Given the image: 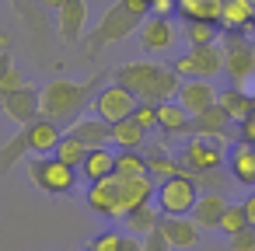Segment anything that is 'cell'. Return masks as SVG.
Wrapping results in <instances>:
<instances>
[{"mask_svg":"<svg viewBox=\"0 0 255 251\" xmlns=\"http://www.w3.org/2000/svg\"><path fill=\"white\" fill-rule=\"evenodd\" d=\"M56 28L63 42H81L88 32V0H67V4L56 11Z\"/></svg>","mask_w":255,"mask_h":251,"instance_id":"cell-12","label":"cell"},{"mask_svg":"<svg viewBox=\"0 0 255 251\" xmlns=\"http://www.w3.org/2000/svg\"><path fill=\"white\" fill-rule=\"evenodd\" d=\"M140 25H143V18H136V14L123 4V0H116V4L102 14V21L91 28V35H88V53H91V60H98L105 46L123 42V39H129L133 32H140Z\"/></svg>","mask_w":255,"mask_h":251,"instance_id":"cell-3","label":"cell"},{"mask_svg":"<svg viewBox=\"0 0 255 251\" xmlns=\"http://www.w3.org/2000/svg\"><path fill=\"white\" fill-rule=\"evenodd\" d=\"M241 140H245V143H255V115H248V119L241 122Z\"/></svg>","mask_w":255,"mask_h":251,"instance_id":"cell-44","label":"cell"},{"mask_svg":"<svg viewBox=\"0 0 255 251\" xmlns=\"http://www.w3.org/2000/svg\"><path fill=\"white\" fill-rule=\"evenodd\" d=\"M88 206L98 213V216H109V220H123V181L112 174L105 181H95L88 185Z\"/></svg>","mask_w":255,"mask_h":251,"instance_id":"cell-10","label":"cell"},{"mask_svg":"<svg viewBox=\"0 0 255 251\" xmlns=\"http://www.w3.org/2000/svg\"><path fill=\"white\" fill-rule=\"evenodd\" d=\"M105 74H95L91 81H49L42 91H39V115L42 119H53L60 126H70L74 119H81V112L95 101L98 87H102Z\"/></svg>","mask_w":255,"mask_h":251,"instance_id":"cell-1","label":"cell"},{"mask_svg":"<svg viewBox=\"0 0 255 251\" xmlns=\"http://www.w3.org/2000/svg\"><path fill=\"white\" fill-rule=\"evenodd\" d=\"M252 115H255V112H252Z\"/></svg>","mask_w":255,"mask_h":251,"instance_id":"cell-50","label":"cell"},{"mask_svg":"<svg viewBox=\"0 0 255 251\" xmlns=\"http://www.w3.org/2000/svg\"><path fill=\"white\" fill-rule=\"evenodd\" d=\"M123 4H126L136 18H143V21L150 18V0H123Z\"/></svg>","mask_w":255,"mask_h":251,"instance_id":"cell-41","label":"cell"},{"mask_svg":"<svg viewBox=\"0 0 255 251\" xmlns=\"http://www.w3.org/2000/svg\"><path fill=\"white\" fill-rule=\"evenodd\" d=\"M0 112H4L11 122H18V126L35 122L39 119V91L35 87H21L14 94H4L0 98Z\"/></svg>","mask_w":255,"mask_h":251,"instance_id":"cell-13","label":"cell"},{"mask_svg":"<svg viewBox=\"0 0 255 251\" xmlns=\"http://www.w3.org/2000/svg\"><path fill=\"white\" fill-rule=\"evenodd\" d=\"M143 251H175V248H171V241L164 237V230L157 227V230H150V234L143 237Z\"/></svg>","mask_w":255,"mask_h":251,"instance_id":"cell-40","label":"cell"},{"mask_svg":"<svg viewBox=\"0 0 255 251\" xmlns=\"http://www.w3.org/2000/svg\"><path fill=\"white\" fill-rule=\"evenodd\" d=\"M227 248L231 251H255V227H245V230L231 234L227 237Z\"/></svg>","mask_w":255,"mask_h":251,"instance_id":"cell-38","label":"cell"},{"mask_svg":"<svg viewBox=\"0 0 255 251\" xmlns=\"http://www.w3.org/2000/svg\"><path fill=\"white\" fill-rule=\"evenodd\" d=\"M136 94L129 91V87H123V84H102L98 87V94H95V101H91V112L98 115V119H105L109 126H116V122H123V119H129L133 115V108H136Z\"/></svg>","mask_w":255,"mask_h":251,"instance_id":"cell-9","label":"cell"},{"mask_svg":"<svg viewBox=\"0 0 255 251\" xmlns=\"http://www.w3.org/2000/svg\"><path fill=\"white\" fill-rule=\"evenodd\" d=\"M217 98H220V91H217V84L213 81H182V87H178V105L189 112V115H199V112H206V108H213L217 105Z\"/></svg>","mask_w":255,"mask_h":251,"instance_id":"cell-11","label":"cell"},{"mask_svg":"<svg viewBox=\"0 0 255 251\" xmlns=\"http://www.w3.org/2000/svg\"><path fill=\"white\" fill-rule=\"evenodd\" d=\"M112 174H116V150L112 147H91L88 161L81 164V178L88 185H95V181H105Z\"/></svg>","mask_w":255,"mask_h":251,"instance_id":"cell-22","label":"cell"},{"mask_svg":"<svg viewBox=\"0 0 255 251\" xmlns=\"http://www.w3.org/2000/svg\"><path fill=\"white\" fill-rule=\"evenodd\" d=\"M119 251H143V237H133V234H123V248Z\"/></svg>","mask_w":255,"mask_h":251,"instance_id":"cell-42","label":"cell"},{"mask_svg":"<svg viewBox=\"0 0 255 251\" xmlns=\"http://www.w3.org/2000/svg\"><path fill=\"white\" fill-rule=\"evenodd\" d=\"M252 4H255V0H252Z\"/></svg>","mask_w":255,"mask_h":251,"instance_id":"cell-49","label":"cell"},{"mask_svg":"<svg viewBox=\"0 0 255 251\" xmlns=\"http://www.w3.org/2000/svg\"><path fill=\"white\" fill-rule=\"evenodd\" d=\"M178 161H182V171H185V174L217 171V167H224V161H227V143H224V140H210V136H192V140H185Z\"/></svg>","mask_w":255,"mask_h":251,"instance_id":"cell-7","label":"cell"},{"mask_svg":"<svg viewBox=\"0 0 255 251\" xmlns=\"http://www.w3.org/2000/svg\"><path fill=\"white\" fill-rule=\"evenodd\" d=\"M112 81L129 87L140 101H154V105L178 98V87H182V77L171 67L154 63V60H129L112 70Z\"/></svg>","mask_w":255,"mask_h":251,"instance_id":"cell-2","label":"cell"},{"mask_svg":"<svg viewBox=\"0 0 255 251\" xmlns=\"http://www.w3.org/2000/svg\"><path fill=\"white\" fill-rule=\"evenodd\" d=\"M67 133L70 136H77L81 143H88V147H112V126L105 122V119H98V115H91V119H74L70 126H67Z\"/></svg>","mask_w":255,"mask_h":251,"instance_id":"cell-19","label":"cell"},{"mask_svg":"<svg viewBox=\"0 0 255 251\" xmlns=\"http://www.w3.org/2000/svg\"><path fill=\"white\" fill-rule=\"evenodd\" d=\"M39 4H42V7H53V11H60V7L67 4V0H39Z\"/></svg>","mask_w":255,"mask_h":251,"instance_id":"cell-46","label":"cell"},{"mask_svg":"<svg viewBox=\"0 0 255 251\" xmlns=\"http://www.w3.org/2000/svg\"><path fill=\"white\" fill-rule=\"evenodd\" d=\"M220 28L224 32H234V35L255 32V4H252V0H224Z\"/></svg>","mask_w":255,"mask_h":251,"instance_id":"cell-18","label":"cell"},{"mask_svg":"<svg viewBox=\"0 0 255 251\" xmlns=\"http://www.w3.org/2000/svg\"><path fill=\"white\" fill-rule=\"evenodd\" d=\"M147 174V154L143 150H116V178H136Z\"/></svg>","mask_w":255,"mask_h":251,"instance_id":"cell-32","label":"cell"},{"mask_svg":"<svg viewBox=\"0 0 255 251\" xmlns=\"http://www.w3.org/2000/svg\"><path fill=\"white\" fill-rule=\"evenodd\" d=\"M241 206H245V216H248V223L255 227V188H252V192L241 199Z\"/></svg>","mask_w":255,"mask_h":251,"instance_id":"cell-43","label":"cell"},{"mask_svg":"<svg viewBox=\"0 0 255 251\" xmlns=\"http://www.w3.org/2000/svg\"><path fill=\"white\" fill-rule=\"evenodd\" d=\"M224 209H227V199H224V195H217V192H203L189 216L199 223V230H217V227H220Z\"/></svg>","mask_w":255,"mask_h":251,"instance_id":"cell-26","label":"cell"},{"mask_svg":"<svg viewBox=\"0 0 255 251\" xmlns=\"http://www.w3.org/2000/svg\"><path fill=\"white\" fill-rule=\"evenodd\" d=\"M199 185H196V178L192 174H175V178H168V181H157V195H154V202H157V209L164 213V216H189L192 213V206L199 202Z\"/></svg>","mask_w":255,"mask_h":251,"instance_id":"cell-5","label":"cell"},{"mask_svg":"<svg viewBox=\"0 0 255 251\" xmlns=\"http://www.w3.org/2000/svg\"><path fill=\"white\" fill-rule=\"evenodd\" d=\"M220 25L217 21H185V39H189V49L196 46H217L220 42Z\"/></svg>","mask_w":255,"mask_h":251,"instance_id":"cell-31","label":"cell"},{"mask_svg":"<svg viewBox=\"0 0 255 251\" xmlns=\"http://www.w3.org/2000/svg\"><path fill=\"white\" fill-rule=\"evenodd\" d=\"M224 46V70L234 84H248L255 77V42L248 35H234V32H224L220 39Z\"/></svg>","mask_w":255,"mask_h":251,"instance_id":"cell-8","label":"cell"},{"mask_svg":"<svg viewBox=\"0 0 255 251\" xmlns=\"http://www.w3.org/2000/svg\"><path fill=\"white\" fill-rule=\"evenodd\" d=\"M14 4H18V0H14Z\"/></svg>","mask_w":255,"mask_h":251,"instance_id":"cell-48","label":"cell"},{"mask_svg":"<svg viewBox=\"0 0 255 251\" xmlns=\"http://www.w3.org/2000/svg\"><path fill=\"white\" fill-rule=\"evenodd\" d=\"M227 174H231V171L217 167V171H199V174H192V178H196L199 192H217V195H224V192H227Z\"/></svg>","mask_w":255,"mask_h":251,"instance_id":"cell-35","label":"cell"},{"mask_svg":"<svg viewBox=\"0 0 255 251\" xmlns=\"http://www.w3.org/2000/svg\"><path fill=\"white\" fill-rule=\"evenodd\" d=\"M133 119H136L147 133H154V129H157V105H154V101H136Z\"/></svg>","mask_w":255,"mask_h":251,"instance_id":"cell-36","label":"cell"},{"mask_svg":"<svg viewBox=\"0 0 255 251\" xmlns=\"http://www.w3.org/2000/svg\"><path fill=\"white\" fill-rule=\"evenodd\" d=\"M161 230H164V237L171 241L175 251H189L199 241V223L192 216H164L161 220Z\"/></svg>","mask_w":255,"mask_h":251,"instance_id":"cell-20","label":"cell"},{"mask_svg":"<svg viewBox=\"0 0 255 251\" xmlns=\"http://www.w3.org/2000/svg\"><path fill=\"white\" fill-rule=\"evenodd\" d=\"M11 70H14V60H11V53L4 49V53H0V81H4Z\"/></svg>","mask_w":255,"mask_h":251,"instance_id":"cell-45","label":"cell"},{"mask_svg":"<svg viewBox=\"0 0 255 251\" xmlns=\"http://www.w3.org/2000/svg\"><path fill=\"white\" fill-rule=\"evenodd\" d=\"M143 154H147V174H150L154 181H168V178L182 174V161H178L175 154H168L161 143H147Z\"/></svg>","mask_w":255,"mask_h":251,"instance_id":"cell-24","label":"cell"},{"mask_svg":"<svg viewBox=\"0 0 255 251\" xmlns=\"http://www.w3.org/2000/svg\"><path fill=\"white\" fill-rule=\"evenodd\" d=\"M88 143H81L77 136H70V133H63V140H60V147H56V154L53 157H60L63 164H70V167H77L81 171V164L88 161Z\"/></svg>","mask_w":255,"mask_h":251,"instance_id":"cell-33","label":"cell"},{"mask_svg":"<svg viewBox=\"0 0 255 251\" xmlns=\"http://www.w3.org/2000/svg\"><path fill=\"white\" fill-rule=\"evenodd\" d=\"M119 181H123V216H126L129 209H136V206H147V202H154V195H157V181H154L150 174L119 178Z\"/></svg>","mask_w":255,"mask_h":251,"instance_id":"cell-23","label":"cell"},{"mask_svg":"<svg viewBox=\"0 0 255 251\" xmlns=\"http://www.w3.org/2000/svg\"><path fill=\"white\" fill-rule=\"evenodd\" d=\"M178 14L185 21H217L224 14V0H178Z\"/></svg>","mask_w":255,"mask_h":251,"instance_id":"cell-29","label":"cell"},{"mask_svg":"<svg viewBox=\"0 0 255 251\" xmlns=\"http://www.w3.org/2000/svg\"><path fill=\"white\" fill-rule=\"evenodd\" d=\"M28 181L46 195H70L77 188V181H81V171L49 154V157L28 161Z\"/></svg>","mask_w":255,"mask_h":251,"instance_id":"cell-4","label":"cell"},{"mask_svg":"<svg viewBox=\"0 0 255 251\" xmlns=\"http://www.w3.org/2000/svg\"><path fill=\"white\" fill-rule=\"evenodd\" d=\"M147 136H150V133H147L133 115L112 126V147H116V150H143V147L150 143Z\"/></svg>","mask_w":255,"mask_h":251,"instance_id":"cell-27","label":"cell"},{"mask_svg":"<svg viewBox=\"0 0 255 251\" xmlns=\"http://www.w3.org/2000/svg\"><path fill=\"white\" fill-rule=\"evenodd\" d=\"M140 46L147 49V53H168L171 46H175V39H178V32L171 28V18H157V14H150L143 25H140Z\"/></svg>","mask_w":255,"mask_h":251,"instance_id":"cell-14","label":"cell"},{"mask_svg":"<svg viewBox=\"0 0 255 251\" xmlns=\"http://www.w3.org/2000/svg\"><path fill=\"white\" fill-rule=\"evenodd\" d=\"M21 87H28V81H25V74L14 67L4 81H0V98H4V94H14V91H21Z\"/></svg>","mask_w":255,"mask_h":251,"instance_id":"cell-39","label":"cell"},{"mask_svg":"<svg viewBox=\"0 0 255 251\" xmlns=\"http://www.w3.org/2000/svg\"><path fill=\"white\" fill-rule=\"evenodd\" d=\"M157 129L164 140L171 136H192V115L171 98V101H161L157 105Z\"/></svg>","mask_w":255,"mask_h":251,"instance_id":"cell-16","label":"cell"},{"mask_svg":"<svg viewBox=\"0 0 255 251\" xmlns=\"http://www.w3.org/2000/svg\"><path fill=\"white\" fill-rule=\"evenodd\" d=\"M154 4H157V0H150V7H154Z\"/></svg>","mask_w":255,"mask_h":251,"instance_id":"cell-47","label":"cell"},{"mask_svg":"<svg viewBox=\"0 0 255 251\" xmlns=\"http://www.w3.org/2000/svg\"><path fill=\"white\" fill-rule=\"evenodd\" d=\"M171 70L182 81H213L224 70V46L220 42L217 46H196L185 56L171 60Z\"/></svg>","mask_w":255,"mask_h":251,"instance_id":"cell-6","label":"cell"},{"mask_svg":"<svg viewBox=\"0 0 255 251\" xmlns=\"http://www.w3.org/2000/svg\"><path fill=\"white\" fill-rule=\"evenodd\" d=\"M231 115L220 108V105H213V108H206V112H199V115H192V136H210V140H227V133H231Z\"/></svg>","mask_w":255,"mask_h":251,"instance_id":"cell-21","label":"cell"},{"mask_svg":"<svg viewBox=\"0 0 255 251\" xmlns=\"http://www.w3.org/2000/svg\"><path fill=\"white\" fill-rule=\"evenodd\" d=\"M227 171H231V178H234L238 185H245V188L252 192V188H255V143L238 140V143L231 147V154H227Z\"/></svg>","mask_w":255,"mask_h":251,"instance_id":"cell-15","label":"cell"},{"mask_svg":"<svg viewBox=\"0 0 255 251\" xmlns=\"http://www.w3.org/2000/svg\"><path fill=\"white\" fill-rule=\"evenodd\" d=\"M25 154H32V143H28V126H18V133L0 147V171H11Z\"/></svg>","mask_w":255,"mask_h":251,"instance_id":"cell-30","label":"cell"},{"mask_svg":"<svg viewBox=\"0 0 255 251\" xmlns=\"http://www.w3.org/2000/svg\"><path fill=\"white\" fill-rule=\"evenodd\" d=\"M123 248V234L119 230H102L98 237H91L88 251H119Z\"/></svg>","mask_w":255,"mask_h":251,"instance_id":"cell-37","label":"cell"},{"mask_svg":"<svg viewBox=\"0 0 255 251\" xmlns=\"http://www.w3.org/2000/svg\"><path fill=\"white\" fill-rule=\"evenodd\" d=\"M217 105H220V108H224V112H227V115H231V119L241 126V122H245V119L255 112V94H248L241 84H231L227 91H220Z\"/></svg>","mask_w":255,"mask_h":251,"instance_id":"cell-25","label":"cell"},{"mask_svg":"<svg viewBox=\"0 0 255 251\" xmlns=\"http://www.w3.org/2000/svg\"><path fill=\"white\" fill-rule=\"evenodd\" d=\"M245 227H252L248 216H245V206H241V202H227V209H224L217 230H220L224 237H231V234H238V230H245Z\"/></svg>","mask_w":255,"mask_h":251,"instance_id":"cell-34","label":"cell"},{"mask_svg":"<svg viewBox=\"0 0 255 251\" xmlns=\"http://www.w3.org/2000/svg\"><path fill=\"white\" fill-rule=\"evenodd\" d=\"M60 140H63V126H60V122L42 119V115H39L35 122H28V143H32V154H35V157L56 154Z\"/></svg>","mask_w":255,"mask_h":251,"instance_id":"cell-17","label":"cell"},{"mask_svg":"<svg viewBox=\"0 0 255 251\" xmlns=\"http://www.w3.org/2000/svg\"><path fill=\"white\" fill-rule=\"evenodd\" d=\"M161 220H164V213L157 209V202H147V206H136V209H129V213L123 216V223H126V230H129L133 237H147L150 230H157V227H161Z\"/></svg>","mask_w":255,"mask_h":251,"instance_id":"cell-28","label":"cell"}]
</instances>
